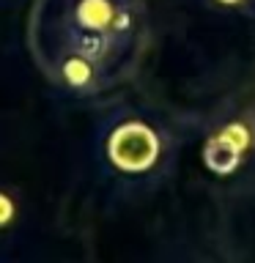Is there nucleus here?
<instances>
[{"label":"nucleus","mask_w":255,"mask_h":263,"mask_svg":"<svg viewBox=\"0 0 255 263\" xmlns=\"http://www.w3.org/2000/svg\"><path fill=\"white\" fill-rule=\"evenodd\" d=\"M28 39L36 63L74 52L118 85L137 71L145 52L148 8L145 0H36Z\"/></svg>","instance_id":"nucleus-1"},{"label":"nucleus","mask_w":255,"mask_h":263,"mask_svg":"<svg viewBox=\"0 0 255 263\" xmlns=\"http://www.w3.org/2000/svg\"><path fill=\"white\" fill-rule=\"evenodd\" d=\"M102 156L115 176L143 181L168 167L173 159V140L159 121L126 112L104 129Z\"/></svg>","instance_id":"nucleus-2"},{"label":"nucleus","mask_w":255,"mask_h":263,"mask_svg":"<svg viewBox=\"0 0 255 263\" xmlns=\"http://www.w3.org/2000/svg\"><path fill=\"white\" fill-rule=\"evenodd\" d=\"M203 164L214 176H233L255 159V112L239 110L222 118L203 140Z\"/></svg>","instance_id":"nucleus-3"},{"label":"nucleus","mask_w":255,"mask_h":263,"mask_svg":"<svg viewBox=\"0 0 255 263\" xmlns=\"http://www.w3.org/2000/svg\"><path fill=\"white\" fill-rule=\"evenodd\" d=\"M22 225V195L14 186L0 184V241L14 236Z\"/></svg>","instance_id":"nucleus-4"},{"label":"nucleus","mask_w":255,"mask_h":263,"mask_svg":"<svg viewBox=\"0 0 255 263\" xmlns=\"http://www.w3.org/2000/svg\"><path fill=\"white\" fill-rule=\"evenodd\" d=\"M211 8L228 14H252L255 11V0H206Z\"/></svg>","instance_id":"nucleus-5"},{"label":"nucleus","mask_w":255,"mask_h":263,"mask_svg":"<svg viewBox=\"0 0 255 263\" xmlns=\"http://www.w3.org/2000/svg\"><path fill=\"white\" fill-rule=\"evenodd\" d=\"M0 263H3V260H0Z\"/></svg>","instance_id":"nucleus-6"}]
</instances>
